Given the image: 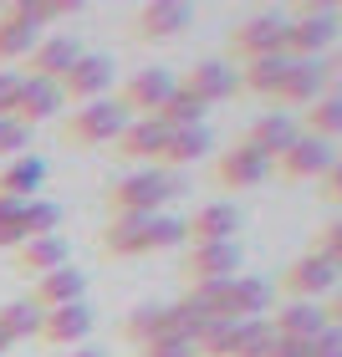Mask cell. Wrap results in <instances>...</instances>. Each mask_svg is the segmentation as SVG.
Masks as SVG:
<instances>
[{
    "mask_svg": "<svg viewBox=\"0 0 342 357\" xmlns=\"http://www.w3.org/2000/svg\"><path fill=\"white\" fill-rule=\"evenodd\" d=\"M15 97H21V77L0 72V118H15Z\"/></svg>",
    "mask_w": 342,
    "mask_h": 357,
    "instance_id": "cell-42",
    "label": "cell"
},
{
    "mask_svg": "<svg viewBox=\"0 0 342 357\" xmlns=\"http://www.w3.org/2000/svg\"><path fill=\"white\" fill-rule=\"evenodd\" d=\"M87 296V275L82 271H72V266H61L52 275H41L36 291H31V301L41 306V312H57V306H77Z\"/></svg>",
    "mask_w": 342,
    "mask_h": 357,
    "instance_id": "cell-23",
    "label": "cell"
},
{
    "mask_svg": "<svg viewBox=\"0 0 342 357\" xmlns=\"http://www.w3.org/2000/svg\"><path fill=\"white\" fill-rule=\"evenodd\" d=\"M271 342H276L271 321H240L235 327V357H266Z\"/></svg>",
    "mask_w": 342,
    "mask_h": 357,
    "instance_id": "cell-34",
    "label": "cell"
},
{
    "mask_svg": "<svg viewBox=\"0 0 342 357\" xmlns=\"http://www.w3.org/2000/svg\"><path fill=\"white\" fill-rule=\"evenodd\" d=\"M322 312H327V327H342V286L332 291L327 301H322Z\"/></svg>",
    "mask_w": 342,
    "mask_h": 357,
    "instance_id": "cell-46",
    "label": "cell"
},
{
    "mask_svg": "<svg viewBox=\"0 0 342 357\" xmlns=\"http://www.w3.org/2000/svg\"><path fill=\"white\" fill-rule=\"evenodd\" d=\"M21 215H26V199H0V250L26 245V235H21Z\"/></svg>",
    "mask_w": 342,
    "mask_h": 357,
    "instance_id": "cell-36",
    "label": "cell"
},
{
    "mask_svg": "<svg viewBox=\"0 0 342 357\" xmlns=\"http://www.w3.org/2000/svg\"><path fill=\"white\" fill-rule=\"evenodd\" d=\"M215 143H209V128H179V133L164 138V149H158V164L154 169H164V174H179V169H189L194 158H205Z\"/></svg>",
    "mask_w": 342,
    "mask_h": 357,
    "instance_id": "cell-25",
    "label": "cell"
},
{
    "mask_svg": "<svg viewBox=\"0 0 342 357\" xmlns=\"http://www.w3.org/2000/svg\"><path fill=\"white\" fill-rule=\"evenodd\" d=\"M306 347H312V357H342V327H322Z\"/></svg>",
    "mask_w": 342,
    "mask_h": 357,
    "instance_id": "cell-41",
    "label": "cell"
},
{
    "mask_svg": "<svg viewBox=\"0 0 342 357\" xmlns=\"http://www.w3.org/2000/svg\"><path fill=\"white\" fill-rule=\"evenodd\" d=\"M154 123L164 128V133H179V128H205V107L194 102L189 92H174L169 102L154 112Z\"/></svg>",
    "mask_w": 342,
    "mask_h": 357,
    "instance_id": "cell-31",
    "label": "cell"
},
{
    "mask_svg": "<svg viewBox=\"0 0 342 357\" xmlns=\"http://www.w3.org/2000/svg\"><path fill=\"white\" fill-rule=\"evenodd\" d=\"M10 347H15V342H10V337H6V332H0V357H6Z\"/></svg>",
    "mask_w": 342,
    "mask_h": 357,
    "instance_id": "cell-48",
    "label": "cell"
},
{
    "mask_svg": "<svg viewBox=\"0 0 342 357\" xmlns=\"http://www.w3.org/2000/svg\"><path fill=\"white\" fill-rule=\"evenodd\" d=\"M312 255H322V261H332V266L342 271V220H327V225L312 235Z\"/></svg>",
    "mask_w": 342,
    "mask_h": 357,
    "instance_id": "cell-38",
    "label": "cell"
},
{
    "mask_svg": "<svg viewBox=\"0 0 342 357\" xmlns=\"http://www.w3.org/2000/svg\"><path fill=\"white\" fill-rule=\"evenodd\" d=\"M271 306H276L271 281H260V275H235L230 291H225V317L220 321H266Z\"/></svg>",
    "mask_w": 342,
    "mask_h": 357,
    "instance_id": "cell-12",
    "label": "cell"
},
{
    "mask_svg": "<svg viewBox=\"0 0 342 357\" xmlns=\"http://www.w3.org/2000/svg\"><path fill=\"white\" fill-rule=\"evenodd\" d=\"M15 266L26 275H52L61 266H72V250L61 235H41V240H26V245H15Z\"/></svg>",
    "mask_w": 342,
    "mask_h": 357,
    "instance_id": "cell-26",
    "label": "cell"
},
{
    "mask_svg": "<svg viewBox=\"0 0 342 357\" xmlns=\"http://www.w3.org/2000/svg\"><path fill=\"white\" fill-rule=\"evenodd\" d=\"M41 184H46V164L36 153H21L0 169V199H36Z\"/></svg>",
    "mask_w": 342,
    "mask_h": 357,
    "instance_id": "cell-27",
    "label": "cell"
},
{
    "mask_svg": "<svg viewBox=\"0 0 342 357\" xmlns=\"http://www.w3.org/2000/svg\"><path fill=\"white\" fill-rule=\"evenodd\" d=\"M36 41H41V26L31 15V6H6V15H0V61L31 56Z\"/></svg>",
    "mask_w": 342,
    "mask_h": 357,
    "instance_id": "cell-19",
    "label": "cell"
},
{
    "mask_svg": "<svg viewBox=\"0 0 342 357\" xmlns=\"http://www.w3.org/2000/svg\"><path fill=\"white\" fill-rule=\"evenodd\" d=\"M189 21H194V10L184 0H149V6L138 10V21H133V36L138 41H169L179 31H189Z\"/></svg>",
    "mask_w": 342,
    "mask_h": 357,
    "instance_id": "cell-16",
    "label": "cell"
},
{
    "mask_svg": "<svg viewBox=\"0 0 342 357\" xmlns=\"http://www.w3.org/2000/svg\"><path fill=\"white\" fill-rule=\"evenodd\" d=\"M87 332H92V306L77 301V306H57V312H41V342L52 347H87Z\"/></svg>",
    "mask_w": 342,
    "mask_h": 357,
    "instance_id": "cell-14",
    "label": "cell"
},
{
    "mask_svg": "<svg viewBox=\"0 0 342 357\" xmlns=\"http://www.w3.org/2000/svg\"><path fill=\"white\" fill-rule=\"evenodd\" d=\"M26 149H31V128L15 123V118H0V158L10 164V158H21Z\"/></svg>",
    "mask_w": 342,
    "mask_h": 357,
    "instance_id": "cell-37",
    "label": "cell"
},
{
    "mask_svg": "<svg viewBox=\"0 0 342 357\" xmlns=\"http://www.w3.org/2000/svg\"><path fill=\"white\" fill-rule=\"evenodd\" d=\"M240 275V240L225 245H189L184 250V281L205 286V281H235Z\"/></svg>",
    "mask_w": 342,
    "mask_h": 357,
    "instance_id": "cell-9",
    "label": "cell"
},
{
    "mask_svg": "<svg viewBox=\"0 0 342 357\" xmlns=\"http://www.w3.org/2000/svg\"><path fill=\"white\" fill-rule=\"evenodd\" d=\"M322 92H327V72H322V61H291L271 102L281 112H306Z\"/></svg>",
    "mask_w": 342,
    "mask_h": 357,
    "instance_id": "cell-11",
    "label": "cell"
},
{
    "mask_svg": "<svg viewBox=\"0 0 342 357\" xmlns=\"http://www.w3.org/2000/svg\"><path fill=\"white\" fill-rule=\"evenodd\" d=\"M103 255L112 261H133V255H149V220L133 215H112L103 230Z\"/></svg>",
    "mask_w": 342,
    "mask_h": 357,
    "instance_id": "cell-22",
    "label": "cell"
},
{
    "mask_svg": "<svg viewBox=\"0 0 342 357\" xmlns=\"http://www.w3.org/2000/svg\"><path fill=\"white\" fill-rule=\"evenodd\" d=\"M337 36H342L337 6L302 0V6L286 15V56H291V61H322V56L332 52Z\"/></svg>",
    "mask_w": 342,
    "mask_h": 357,
    "instance_id": "cell-2",
    "label": "cell"
},
{
    "mask_svg": "<svg viewBox=\"0 0 342 357\" xmlns=\"http://www.w3.org/2000/svg\"><path fill=\"white\" fill-rule=\"evenodd\" d=\"M322 72H327V92L342 97V56H322Z\"/></svg>",
    "mask_w": 342,
    "mask_h": 357,
    "instance_id": "cell-45",
    "label": "cell"
},
{
    "mask_svg": "<svg viewBox=\"0 0 342 357\" xmlns=\"http://www.w3.org/2000/svg\"><path fill=\"white\" fill-rule=\"evenodd\" d=\"M266 321L286 342H312V337L327 327V312H322V301H286V306H276V317H266Z\"/></svg>",
    "mask_w": 342,
    "mask_h": 357,
    "instance_id": "cell-18",
    "label": "cell"
},
{
    "mask_svg": "<svg viewBox=\"0 0 342 357\" xmlns=\"http://www.w3.org/2000/svg\"><path fill=\"white\" fill-rule=\"evenodd\" d=\"M297 138H302V128H297V118H291V112H266V118H255V123L246 128V138H240V143L276 164V158H281Z\"/></svg>",
    "mask_w": 342,
    "mask_h": 357,
    "instance_id": "cell-15",
    "label": "cell"
},
{
    "mask_svg": "<svg viewBox=\"0 0 342 357\" xmlns=\"http://www.w3.org/2000/svg\"><path fill=\"white\" fill-rule=\"evenodd\" d=\"M297 128H302L306 138L337 143V138H342V97H337V92H322L317 102H312V107H306L302 118H297Z\"/></svg>",
    "mask_w": 342,
    "mask_h": 357,
    "instance_id": "cell-28",
    "label": "cell"
},
{
    "mask_svg": "<svg viewBox=\"0 0 342 357\" xmlns=\"http://www.w3.org/2000/svg\"><path fill=\"white\" fill-rule=\"evenodd\" d=\"M138 357H194V347L184 342V337H158V342L138 347Z\"/></svg>",
    "mask_w": 342,
    "mask_h": 357,
    "instance_id": "cell-40",
    "label": "cell"
},
{
    "mask_svg": "<svg viewBox=\"0 0 342 357\" xmlns=\"http://www.w3.org/2000/svg\"><path fill=\"white\" fill-rule=\"evenodd\" d=\"M57 225H61V204H52V199H26V215H21V235L26 240L57 235Z\"/></svg>",
    "mask_w": 342,
    "mask_h": 357,
    "instance_id": "cell-33",
    "label": "cell"
},
{
    "mask_svg": "<svg viewBox=\"0 0 342 357\" xmlns=\"http://www.w3.org/2000/svg\"><path fill=\"white\" fill-rule=\"evenodd\" d=\"M77 10H82V0H36V6H31L36 26H46V21H61V15H77Z\"/></svg>",
    "mask_w": 342,
    "mask_h": 357,
    "instance_id": "cell-39",
    "label": "cell"
},
{
    "mask_svg": "<svg viewBox=\"0 0 342 357\" xmlns=\"http://www.w3.org/2000/svg\"><path fill=\"white\" fill-rule=\"evenodd\" d=\"M189 230H184V220H174V215H154L149 220V250H174V245H184Z\"/></svg>",
    "mask_w": 342,
    "mask_h": 357,
    "instance_id": "cell-35",
    "label": "cell"
},
{
    "mask_svg": "<svg viewBox=\"0 0 342 357\" xmlns=\"http://www.w3.org/2000/svg\"><path fill=\"white\" fill-rule=\"evenodd\" d=\"M317 189H322V199H327V204H342V153H337V164L317 178Z\"/></svg>",
    "mask_w": 342,
    "mask_h": 357,
    "instance_id": "cell-43",
    "label": "cell"
},
{
    "mask_svg": "<svg viewBox=\"0 0 342 357\" xmlns=\"http://www.w3.org/2000/svg\"><path fill=\"white\" fill-rule=\"evenodd\" d=\"M67 107V97H61L57 82H41V77H21V97H15V123L36 128L46 118H57V112Z\"/></svg>",
    "mask_w": 342,
    "mask_h": 357,
    "instance_id": "cell-20",
    "label": "cell"
},
{
    "mask_svg": "<svg viewBox=\"0 0 342 357\" xmlns=\"http://www.w3.org/2000/svg\"><path fill=\"white\" fill-rule=\"evenodd\" d=\"M174 92H179V77H174L169 67H143V72L128 77V87L118 92V102H123L128 112H138V118H154V112L164 107Z\"/></svg>",
    "mask_w": 342,
    "mask_h": 357,
    "instance_id": "cell-7",
    "label": "cell"
},
{
    "mask_svg": "<svg viewBox=\"0 0 342 357\" xmlns=\"http://www.w3.org/2000/svg\"><path fill=\"white\" fill-rule=\"evenodd\" d=\"M337 164V149H332V143H322V138H297V143H291V149L281 153V158H276V174H281V178H291V184H317V178L322 174H327Z\"/></svg>",
    "mask_w": 342,
    "mask_h": 357,
    "instance_id": "cell-6",
    "label": "cell"
},
{
    "mask_svg": "<svg viewBox=\"0 0 342 357\" xmlns=\"http://www.w3.org/2000/svg\"><path fill=\"white\" fill-rule=\"evenodd\" d=\"M230 56L235 61H266V56H286V15H251L230 31Z\"/></svg>",
    "mask_w": 342,
    "mask_h": 357,
    "instance_id": "cell-5",
    "label": "cell"
},
{
    "mask_svg": "<svg viewBox=\"0 0 342 357\" xmlns=\"http://www.w3.org/2000/svg\"><path fill=\"white\" fill-rule=\"evenodd\" d=\"M184 230H189V245H225V240H235L240 230V209L235 204H200L194 209V220H184Z\"/></svg>",
    "mask_w": 342,
    "mask_h": 357,
    "instance_id": "cell-17",
    "label": "cell"
},
{
    "mask_svg": "<svg viewBox=\"0 0 342 357\" xmlns=\"http://www.w3.org/2000/svg\"><path fill=\"white\" fill-rule=\"evenodd\" d=\"M164 138H169V133H164L154 118H133L112 149H118L123 164H158V149H164Z\"/></svg>",
    "mask_w": 342,
    "mask_h": 357,
    "instance_id": "cell-21",
    "label": "cell"
},
{
    "mask_svg": "<svg viewBox=\"0 0 342 357\" xmlns=\"http://www.w3.org/2000/svg\"><path fill=\"white\" fill-rule=\"evenodd\" d=\"M271 178V158H260L255 149H246V143H235L230 153L215 158V184L220 189H255Z\"/></svg>",
    "mask_w": 342,
    "mask_h": 357,
    "instance_id": "cell-13",
    "label": "cell"
},
{
    "mask_svg": "<svg viewBox=\"0 0 342 357\" xmlns=\"http://www.w3.org/2000/svg\"><path fill=\"white\" fill-rule=\"evenodd\" d=\"M184 194V178L179 174H164V169H138L118 178V184L107 189V215H133V220H154L158 209L169 199Z\"/></svg>",
    "mask_w": 342,
    "mask_h": 357,
    "instance_id": "cell-1",
    "label": "cell"
},
{
    "mask_svg": "<svg viewBox=\"0 0 342 357\" xmlns=\"http://www.w3.org/2000/svg\"><path fill=\"white\" fill-rule=\"evenodd\" d=\"M179 92H189L200 107H215V102H230L240 92V77H235L230 61H200L194 72L179 77Z\"/></svg>",
    "mask_w": 342,
    "mask_h": 357,
    "instance_id": "cell-10",
    "label": "cell"
},
{
    "mask_svg": "<svg viewBox=\"0 0 342 357\" xmlns=\"http://www.w3.org/2000/svg\"><path fill=\"white\" fill-rule=\"evenodd\" d=\"M0 332H6L10 342L36 337V332H41V306H36V301H10V306H0Z\"/></svg>",
    "mask_w": 342,
    "mask_h": 357,
    "instance_id": "cell-32",
    "label": "cell"
},
{
    "mask_svg": "<svg viewBox=\"0 0 342 357\" xmlns=\"http://www.w3.org/2000/svg\"><path fill=\"white\" fill-rule=\"evenodd\" d=\"M72 357H107L103 347H72Z\"/></svg>",
    "mask_w": 342,
    "mask_h": 357,
    "instance_id": "cell-47",
    "label": "cell"
},
{
    "mask_svg": "<svg viewBox=\"0 0 342 357\" xmlns=\"http://www.w3.org/2000/svg\"><path fill=\"white\" fill-rule=\"evenodd\" d=\"M133 123V112H128L118 97H97V102L77 107L72 123H67V143H77V149H103V143H118L123 128Z\"/></svg>",
    "mask_w": 342,
    "mask_h": 357,
    "instance_id": "cell-3",
    "label": "cell"
},
{
    "mask_svg": "<svg viewBox=\"0 0 342 357\" xmlns=\"http://www.w3.org/2000/svg\"><path fill=\"white\" fill-rule=\"evenodd\" d=\"M61 97H72V102H97V97H107V87H112V56H103V52H82L67 67V77H61Z\"/></svg>",
    "mask_w": 342,
    "mask_h": 357,
    "instance_id": "cell-8",
    "label": "cell"
},
{
    "mask_svg": "<svg viewBox=\"0 0 342 357\" xmlns=\"http://www.w3.org/2000/svg\"><path fill=\"white\" fill-rule=\"evenodd\" d=\"M123 337L138 347L158 342V337H174V312L169 306H133V312L123 317Z\"/></svg>",
    "mask_w": 342,
    "mask_h": 357,
    "instance_id": "cell-29",
    "label": "cell"
},
{
    "mask_svg": "<svg viewBox=\"0 0 342 357\" xmlns=\"http://www.w3.org/2000/svg\"><path fill=\"white\" fill-rule=\"evenodd\" d=\"M266 357H312V347H306V342H286V337H276Z\"/></svg>",
    "mask_w": 342,
    "mask_h": 357,
    "instance_id": "cell-44",
    "label": "cell"
},
{
    "mask_svg": "<svg viewBox=\"0 0 342 357\" xmlns=\"http://www.w3.org/2000/svg\"><path fill=\"white\" fill-rule=\"evenodd\" d=\"M337 21H342V10H337Z\"/></svg>",
    "mask_w": 342,
    "mask_h": 357,
    "instance_id": "cell-49",
    "label": "cell"
},
{
    "mask_svg": "<svg viewBox=\"0 0 342 357\" xmlns=\"http://www.w3.org/2000/svg\"><path fill=\"white\" fill-rule=\"evenodd\" d=\"M291 67V56H266V61H246L235 77L246 92H260V97H276V87H281V77Z\"/></svg>",
    "mask_w": 342,
    "mask_h": 357,
    "instance_id": "cell-30",
    "label": "cell"
},
{
    "mask_svg": "<svg viewBox=\"0 0 342 357\" xmlns=\"http://www.w3.org/2000/svg\"><path fill=\"white\" fill-rule=\"evenodd\" d=\"M77 56H82V52H77L72 36H41L36 52L26 56V67H31V77H41V82H61Z\"/></svg>",
    "mask_w": 342,
    "mask_h": 357,
    "instance_id": "cell-24",
    "label": "cell"
},
{
    "mask_svg": "<svg viewBox=\"0 0 342 357\" xmlns=\"http://www.w3.org/2000/svg\"><path fill=\"white\" fill-rule=\"evenodd\" d=\"M337 286H342V271H337L332 261H322V255L306 250L302 261H291L281 275H276L271 291H281L286 301H327Z\"/></svg>",
    "mask_w": 342,
    "mask_h": 357,
    "instance_id": "cell-4",
    "label": "cell"
}]
</instances>
